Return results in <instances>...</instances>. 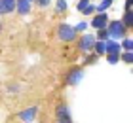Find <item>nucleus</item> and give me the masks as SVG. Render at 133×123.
Returning a JSON list of instances; mask_svg holds the SVG:
<instances>
[{"mask_svg": "<svg viewBox=\"0 0 133 123\" xmlns=\"http://www.w3.org/2000/svg\"><path fill=\"white\" fill-rule=\"evenodd\" d=\"M107 32H108V38H112V42H116V40H122L125 34V27H124V23L122 21H110L107 25Z\"/></svg>", "mask_w": 133, "mask_h": 123, "instance_id": "1", "label": "nucleus"}, {"mask_svg": "<svg viewBox=\"0 0 133 123\" xmlns=\"http://www.w3.org/2000/svg\"><path fill=\"white\" fill-rule=\"evenodd\" d=\"M57 36H59V40H63V42H72V40H76L74 28H72L70 25H66V23H61V25L57 27Z\"/></svg>", "mask_w": 133, "mask_h": 123, "instance_id": "2", "label": "nucleus"}, {"mask_svg": "<svg viewBox=\"0 0 133 123\" xmlns=\"http://www.w3.org/2000/svg\"><path fill=\"white\" fill-rule=\"evenodd\" d=\"M95 34H84L82 38H80V42H78V49H80L82 53H89L93 49V46H95Z\"/></svg>", "mask_w": 133, "mask_h": 123, "instance_id": "3", "label": "nucleus"}, {"mask_svg": "<svg viewBox=\"0 0 133 123\" xmlns=\"http://www.w3.org/2000/svg\"><path fill=\"white\" fill-rule=\"evenodd\" d=\"M82 78H84V70L82 68H74V70L69 72V76H66V83L69 85H78L82 82Z\"/></svg>", "mask_w": 133, "mask_h": 123, "instance_id": "4", "label": "nucleus"}, {"mask_svg": "<svg viewBox=\"0 0 133 123\" xmlns=\"http://www.w3.org/2000/svg\"><path fill=\"white\" fill-rule=\"evenodd\" d=\"M107 25H108V15H107V13H97V15L91 19V27L97 28V30L107 28Z\"/></svg>", "mask_w": 133, "mask_h": 123, "instance_id": "5", "label": "nucleus"}, {"mask_svg": "<svg viewBox=\"0 0 133 123\" xmlns=\"http://www.w3.org/2000/svg\"><path fill=\"white\" fill-rule=\"evenodd\" d=\"M15 2L17 0H0V15L11 13L15 10Z\"/></svg>", "mask_w": 133, "mask_h": 123, "instance_id": "6", "label": "nucleus"}, {"mask_svg": "<svg viewBox=\"0 0 133 123\" xmlns=\"http://www.w3.org/2000/svg\"><path fill=\"white\" fill-rule=\"evenodd\" d=\"M57 119H59V123H72L70 121V112H69L66 106H59L57 108Z\"/></svg>", "mask_w": 133, "mask_h": 123, "instance_id": "7", "label": "nucleus"}, {"mask_svg": "<svg viewBox=\"0 0 133 123\" xmlns=\"http://www.w3.org/2000/svg\"><path fill=\"white\" fill-rule=\"evenodd\" d=\"M31 4H32L31 0H17L15 2V10L19 11L21 15H27L29 11H31Z\"/></svg>", "mask_w": 133, "mask_h": 123, "instance_id": "8", "label": "nucleus"}, {"mask_svg": "<svg viewBox=\"0 0 133 123\" xmlns=\"http://www.w3.org/2000/svg\"><path fill=\"white\" fill-rule=\"evenodd\" d=\"M19 118H21V121H25V123H31V121L36 118V108H34V106H31V108L23 110V112L19 114Z\"/></svg>", "mask_w": 133, "mask_h": 123, "instance_id": "9", "label": "nucleus"}, {"mask_svg": "<svg viewBox=\"0 0 133 123\" xmlns=\"http://www.w3.org/2000/svg\"><path fill=\"white\" fill-rule=\"evenodd\" d=\"M105 53H107V55L120 53V44H118V42H112V40H107V42H105Z\"/></svg>", "mask_w": 133, "mask_h": 123, "instance_id": "10", "label": "nucleus"}, {"mask_svg": "<svg viewBox=\"0 0 133 123\" xmlns=\"http://www.w3.org/2000/svg\"><path fill=\"white\" fill-rule=\"evenodd\" d=\"M110 4H112V0H103V2H101V4H99L95 10H97L99 13H105V11H107L108 8H110Z\"/></svg>", "mask_w": 133, "mask_h": 123, "instance_id": "11", "label": "nucleus"}, {"mask_svg": "<svg viewBox=\"0 0 133 123\" xmlns=\"http://www.w3.org/2000/svg\"><path fill=\"white\" fill-rule=\"evenodd\" d=\"M95 40H97V42H107V40H110V38H108L107 28H101L99 32H97V36H95Z\"/></svg>", "mask_w": 133, "mask_h": 123, "instance_id": "12", "label": "nucleus"}, {"mask_svg": "<svg viewBox=\"0 0 133 123\" xmlns=\"http://www.w3.org/2000/svg\"><path fill=\"white\" fill-rule=\"evenodd\" d=\"M120 49L131 51V49H133V42H131V38H122V46H120Z\"/></svg>", "mask_w": 133, "mask_h": 123, "instance_id": "13", "label": "nucleus"}, {"mask_svg": "<svg viewBox=\"0 0 133 123\" xmlns=\"http://www.w3.org/2000/svg\"><path fill=\"white\" fill-rule=\"evenodd\" d=\"M124 27H131L133 25V13H131V10L129 11H125V15H124Z\"/></svg>", "mask_w": 133, "mask_h": 123, "instance_id": "14", "label": "nucleus"}, {"mask_svg": "<svg viewBox=\"0 0 133 123\" xmlns=\"http://www.w3.org/2000/svg\"><path fill=\"white\" fill-rule=\"evenodd\" d=\"M93 49H95V53H97V55H105V42H95Z\"/></svg>", "mask_w": 133, "mask_h": 123, "instance_id": "15", "label": "nucleus"}, {"mask_svg": "<svg viewBox=\"0 0 133 123\" xmlns=\"http://www.w3.org/2000/svg\"><path fill=\"white\" fill-rule=\"evenodd\" d=\"M120 61H124V63L131 64V61H133V53H131V51H125L124 55H120Z\"/></svg>", "mask_w": 133, "mask_h": 123, "instance_id": "16", "label": "nucleus"}, {"mask_svg": "<svg viewBox=\"0 0 133 123\" xmlns=\"http://www.w3.org/2000/svg\"><path fill=\"white\" fill-rule=\"evenodd\" d=\"M72 28H74V32L78 34V32H82V30H86V28H88V23H86V21H82V23H78L76 27H72Z\"/></svg>", "mask_w": 133, "mask_h": 123, "instance_id": "17", "label": "nucleus"}, {"mask_svg": "<svg viewBox=\"0 0 133 123\" xmlns=\"http://www.w3.org/2000/svg\"><path fill=\"white\" fill-rule=\"evenodd\" d=\"M55 8H57V11H65V10H66V0H57V2H55Z\"/></svg>", "mask_w": 133, "mask_h": 123, "instance_id": "18", "label": "nucleus"}, {"mask_svg": "<svg viewBox=\"0 0 133 123\" xmlns=\"http://www.w3.org/2000/svg\"><path fill=\"white\" fill-rule=\"evenodd\" d=\"M120 61V53H112V55H108V63L110 64H116Z\"/></svg>", "mask_w": 133, "mask_h": 123, "instance_id": "19", "label": "nucleus"}, {"mask_svg": "<svg viewBox=\"0 0 133 123\" xmlns=\"http://www.w3.org/2000/svg\"><path fill=\"white\" fill-rule=\"evenodd\" d=\"M88 6H89V0H80V2H78V6H76V8L80 10V11H84V10L88 8Z\"/></svg>", "mask_w": 133, "mask_h": 123, "instance_id": "20", "label": "nucleus"}, {"mask_svg": "<svg viewBox=\"0 0 133 123\" xmlns=\"http://www.w3.org/2000/svg\"><path fill=\"white\" fill-rule=\"evenodd\" d=\"M36 4H38V6H42V8H46V6L50 4V0H36Z\"/></svg>", "mask_w": 133, "mask_h": 123, "instance_id": "21", "label": "nucleus"}, {"mask_svg": "<svg viewBox=\"0 0 133 123\" xmlns=\"http://www.w3.org/2000/svg\"><path fill=\"white\" fill-rule=\"evenodd\" d=\"M131 6H133V0H125V11H129Z\"/></svg>", "mask_w": 133, "mask_h": 123, "instance_id": "22", "label": "nucleus"}, {"mask_svg": "<svg viewBox=\"0 0 133 123\" xmlns=\"http://www.w3.org/2000/svg\"><path fill=\"white\" fill-rule=\"evenodd\" d=\"M31 2H32V0H31Z\"/></svg>", "mask_w": 133, "mask_h": 123, "instance_id": "23", "label": "nucleus"}, {"mask_svg": "<svg viewBox=\"0 0 133 123\" xmlns=\"http://www.w3.org/2000/svg\"><path fill=\"white\" fill-rule=\"evenodd\" d=\"M57 123H59V121H57Z\"/></svg>", "mask_w": 133, "mask_h": 123, "instance_id": "24", "label": "nucleus"}]
</instances>
